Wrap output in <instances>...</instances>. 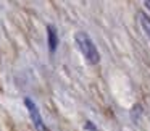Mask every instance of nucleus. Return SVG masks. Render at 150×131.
<instances>
[{"label":"nucleus","instance_id":"nucleus-1","mask_svg":"<svg viewBox=\"0 0 150 131\" xmlns=\"http://www.w3.org/2000/svg\"><path fill=\"white\" fill-rule=\"evenodd\" d=\"M74 41H76V46H78L79 52L82 53V57L86 58V62L89 65H97L100 62V55H98V50L95 47L94 41L91 39L87 33L84 31H78L74 36Z\"/></svg>","mask_w":150,"mask_h":131},{"label":"nucleus","instance_id":"nucleus-2","mask_svg":"<svg viewBox=\"0 0 150 131\" xmlns=\"http://www.w3.org/2000/svg\"><path fill=\"white\" fill-rule=\"evenodd\" d=\"M24 105H26V108H28V113H29V117H31V121H33L34 128H36L37 131H50L49 128H47V125L44 123L42 115H40L39 107L36 105V102H34L33 99L26 97L24 99Z\"/></svg>","mask_w":150,"mask_h":131},{"label":"nucleus","instance_id":"nucleus-3","mask_svg":"<svg viewBox=\"0 0 150 131\" xmlns=\"http://www.w3.org/2000/svg\"><path fill=\"white\" fill-rule=\"evenodd\" d=\"M47 42H49L50 53H55L57 47H58V33L53 24H47Z\"/></svg>","mask_w":150,"mask_h":131},{"label":"nucleus","instance_id":"nucleus-4","mask_svg":"<svg viewBox=\"0 0 150 131\" xmlns=\"http://www.w3.org/2000/svg\"><path fill=\"white\" fill-rule=\"evenodd\" d=\"M139 21H140L142 29L145 31V34L149 36V39H150V16H149V15H145L144 11H139Z\"/></svg>","mask_w":150,"mask_h":131},{"label":"nucleus","instance_id":"nucleus-5","mask_svg":"<svg viewBox=\"0 0 150 131\" xmlns=\"http://www.w3.org/2000/svg\"><path fill=\"white\" fill-rule=\"evenodd\" d=\"M144 5H145V7L150 10V0H145V2H144Z\"/></svg>","mask_w":150,"mask_h":131}]
</instances>
